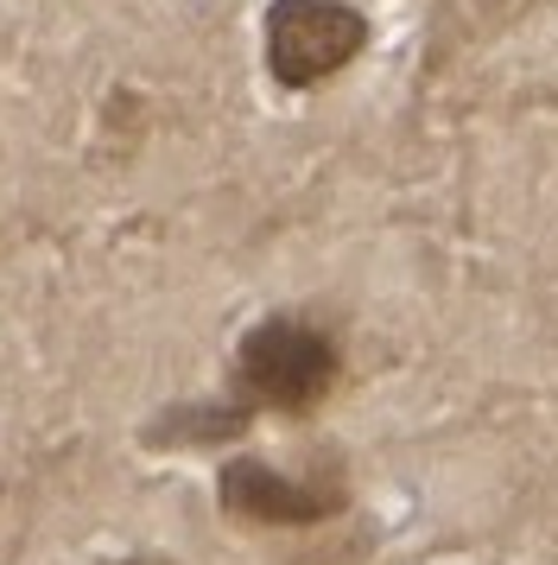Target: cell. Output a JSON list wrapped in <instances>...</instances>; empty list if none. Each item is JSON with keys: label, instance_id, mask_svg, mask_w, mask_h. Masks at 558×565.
<instances>
[{"label": "cell", "instance_id": "4", "mask_svg": "<svg viewBox=\"0 0 558 565\" xmlns=\"http://www.w3.org/2000/svg\"><path fill=\"white\" fill-rule=\"evenodd\" d=\"M108 565H172V559H152V553H133V559H108Z\"/></svg>", "mask_w": 558, "mask_h": 565}, {"label": "cell", "instance_id": "1", "mask_svg": "<svg viewBox=\"0 0 558 565\" xmlns=\"http://www.w3.org/2000/svg\"><path fill=\"white\" fill-rule=\"evenodd\" d=\"M343 382V350H336V337L324 324H311V318H292V311H279V318H260L242 343H235V362H228V401L223 407L248 426L260 413H286V419H299V413H318L336 394Z\"/></svg>", "mask_w": 558, "mask_h": 565}, {"label": "cell", "instance_id": "2", "mask_svg": "<svg viewBox=\"0 0 558 565\" xmlns=\"http://www.w3.org/2000/svg\"><path fill=\"white\" fill-rule=\"evenodd\" d=\"M260 39H267V71L279 89H318L362 57L368 20L350 0H273Z\"/></svg>", "mask_w": 558, "mask_h": 565}, {"label": "cell", "instance_id": "3", "mask_svg": "<svg viewBox=\"0 0 558 565\" xmlns=\"http://www.w3.org/2000/svg\"><path fill=\"white\" fill-rule=\"evenodd\" d=\"M216 495H223V514L242 527H318L330 514H343L350 483H343V470L286 477L260 458H228L216 470Z\"/></svg>", "mask_w": 558, "mask_h": 565}]
</instances>
